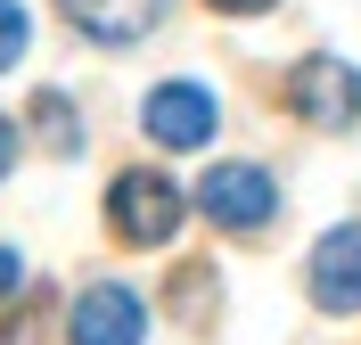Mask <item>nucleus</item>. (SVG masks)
<instances>
[{
  "label": "nucleus",
  "instance_id": "1",
  "mask_svg": "<svg viewBox=\"0 0 361 345\" xmlns=\"http://www.w3.org/2000/svg\"><path fill=\"white\" fill-rule=\"evenodd\" d=\"M180 214H189V198H180V181H164V173H115V189H107V222H115V238H132V247H164L180 230Z\"/></svg>",
  "mask_w": 361,
  "mask_h": 345
},
{
  "label": "nucleus",
  "instance_id": "2",
  "mask_svg": "<svg viewBox=\"0 0 361 345\" xmlns=\"http://www.w3.org/2000/svg\"><path fill=\"white\" fill-rule=\"evenodd\" d=\"M288 107L304 115V123H320V132H345V123H361V66L329 58V49L295 58V74H288Z\"/></svg>",
  "mask_w": 361,
  "mask_h": 345
},
{
  "label": "nucleus",
  "instance_id": "3",
  "mask_svg": "<svg viewBox=\"0 0 361 345\" xmlns=\"http://www.w3.org/2000/svg\"><path fill=\"white\" fill-rule=\"evenodd\" d=\"M197 206L214 230H263L279 214V181H271L263 164H214L197 181Z\"/></svg>",
  "mask_w": 361,
  "mask_h": 345
},
{
  "label": "nucleus",
  "instance_id": "4",
  "mask_svg": "<svg viewBox=\"0 0 361 345\" xmlns=\"http://www.w3.org/2000/svg\"><path fill=\"white\" fill-rule=\"evenodd\" d=\"M148 337V304L123 288V279H99V288H82L66 313V345H140Z\"/></svg>",
  "mask_w": 361,
  "mask_h": 345
},
{
  "label": "nucleus",
  "instance_id": "5",
  "mask_svg": "<svg viewBox=\"0 0 361 345\" xmlns=\"http://www.w3.org/2000/svg\"><path fill=\"white\" fill-rule=\"evenodd\" d=\"M214 91L205 83H157L148 91V107H140V123H148V140H164V148H205L214 140Z\"/></svg>",
  "mask_w": 361,
  "mask_h": 345
},
{
  "label": "nucleus",
  "instance_id": "6",
  "mask_svg": "<svg viewBox=\"0 0 361 345\" xmlns=\"http://www.w3.org/2000/svg\"><path fill=\"white\" fill-rule=\"evenodd\" d=\"M312 304L320 313H361V222L320 230V247H312Z\"/></svg>",
  "mask_w": 361,
  "mask_h": 345
},
{
  "label": "nucleus",
  "instance_id": "7",
  "mask_svg": "<svg viewBox=\"0 0 361 345\" xmlns=\"http://www.w3.org/2000/svg\"><path fill=\"white\" fill-rule=\"evenodd\" d=\"M58 8H66L74 33H90V42H107V49H132V42H148L164 25L173 0H58Z\"/></svg>",
  "mask_w": 361,
  "mask_h": 345
},
{
  "label": "nucleus",
  "instance_id": "8",
  "mask_svg": "<svg viewBox=\"0 0 361 345\" xmlns=\"http://www.w3.org/2000/svg\"><path fill=\"white\" fill-rule=\"evenodd\" d=\"M33 123H42V148H49V157H74V148H82L66 91H42V99H33Z\"/></svg>",
  "mask_w": 361,
  "mask_h": 345
},
{
  "label": "nucleus",
  "instance_id": "9",
  "mask_svg": "<svg viewBox=\"0 0 361 345\" xmlns=\"http://www.w3.org/2000/svg\"><path fill=\"white\" fill-rule=\"evenodd\" d=\"M25 33H33V25H25V8H17V0H0V74L17 66V49H25Z\"/></svg>",
  "mask_w": 361,
  "mask_h": 345
},
{
  "label": "nucleus",
  "instance_id": "10",
  "mask_svg": "<svg viewBox=\"0 0 361 345\" xmlns=\"http://www.w3.org/2000/svg\"><path fill=\"white\" fill-rule=\"evenodd\" d=\"M17 288H25V255L0 247V296H17Z\"/></svg>",
  "mask_w": 361,
  "mask_h": 345
},
{
  "label": "nucleus",
  "instance_id": "11",
  "mask_svg": "<svg viewBox=\"0 0 361 345\" xmlns=\"http://www.w3.org/2000/svg\"><path fill=\"white\" fill-rule=\"evenodd\" d=\"M205 8H222V17H255V8H279V0H205Z\"/></svg>",
  "mask_w": 361,
  "mask_h": 345
},
{
  "label": "nucleus",
  "instance_id": "12",
  "mask_svg": "<svg viewBox=\"0 0 361 345\" xmlns=\"http://www.w3.org/2000/svg\"><path fill=\"white\" fill-rule=\"evenodd\" d=\"M8 164H17V123L0 115V173H8Z\"/></svg>",
  "mask_w": 361,
  "mask_h": 345
},
{
  "label": "nucleus",
  "instance_id": "13",
  "mask_svg": "<svg viewBox=\"0 0 361 345\" xmlns=\"http://www.w3.org/2000/svg\"><path fill=\"white\" fill-rule=\"evenodd\" d=\"M0 345H25V321H0Z\"/></svg>",
  "mask_w": 361,
  "mask_h": 345
}]
</instances>
